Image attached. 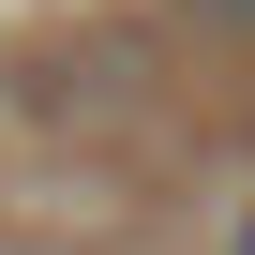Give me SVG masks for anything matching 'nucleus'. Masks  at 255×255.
I'll use <instances>...</instances> for the list:
<instances>
[{"instance_id":"7ed1b4c3","label":"nucleus","mask_w":255,"mask_h":255,"mask_svg":"<svg viewBox=\"0 0 255 255\" xmlns=\"http://www.w3.org/2000/svg\"><path fill=\"white\" fill-rule=\"evenodd\" d=\"M0 255H30V240H0Z\"/></svg>"},{"instance_id":"f03ea898","label":"nucleus","mask_w":255,"mask_h":255,"mask_svg":"<svg viewBox=\"0 0 255 255\" xmlns=\"http://www.w3.org/2000/svg\"><path fill=\"white\" fill-rule=\"evenodd\" d=\"M210 15H255V0H210Z\"/></svg>"},{"instance_id":"f257e3e1","label":"nucleus","mask_w":255,"mask_h":255,"mask_svg":"<svg viewBox=\"0 0 255 255\" xmlns=\"http://www.w3.org/2000/svg\"><path fill=\"white\" fill-rule=\"evenodd\" d=\"M225 255H255V210H240V240H225Z\"/></svg>"}]
</instances>
